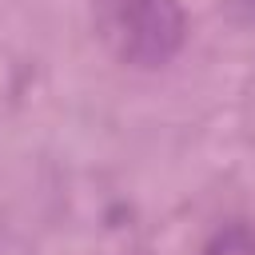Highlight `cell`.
I'll return each mask as SVG.
<instances>
[{
    "mask_svg": "<svg viewBox=\"0 0 255 255\" xmlns=\"http://www.w3.org/2000/svg\"><path fill=\"white\" fill-rule=\"evenodd\" d=\"M116 52L131 68H163L187 40V12L179 0H116Z\"/></svg>",
    "mask_w": 255,
    "mask_h": 255,
    "instance_id": "cell-1",
    "label": "cell"
},
{
    "mask_svg": "<svg viewBox=\"0 0 255 255\" xmlns=\"http://www.w3.org/2000/svg\"><path fill=\"white\" fill-rule=\"evenodd\" d=\"M199 255H255V231L247 223H227L203 243Z\"/></svg>",
    "mask_w": 255,
    "mask_h": 255,
    "instance_id": "cell-2",
    "label": "cell"
}]
</instances>
